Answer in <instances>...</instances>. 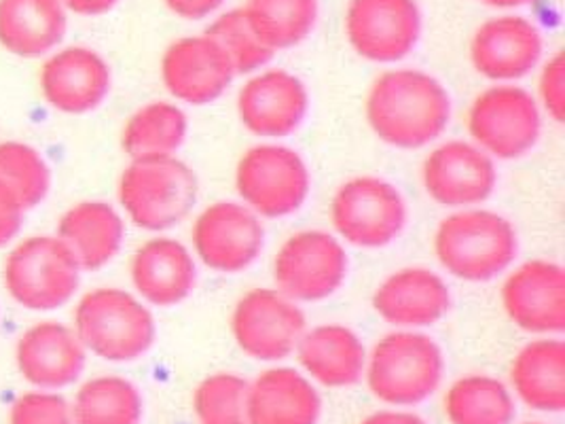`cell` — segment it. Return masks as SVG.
<instances>
[{"label":"cell","instance_id":"6da1fadb","mask_svg":"<svg viewBox=\"0 0 565 424\" xmlns=\"http://www.w3.org/2000/svg\"><path fill=\"white\" fill-rule=\"evenodd\" d=\"M364 115L373 134L394 149H424L438 140L451 121V96L433 75L398 68L371 85Z\"/></svg>","mask_w":565,"mask_h":424},{"label":"cell","instance_id":"7a4b0ae2","mask_svg":"<svg viewBox=\"0 0 565 424\" xmlns=\"http://www.w3.org/2000/svg\"><path fill=\"white\" fill-rule=\"evenodd\" d=\"M519 239L513 223L486 209L451 212L438 223L435 255L454 278L489 283L516 259Z\"/></svg>","mask_w":565,"mask_h":424},{"label":"cell","instance_id":"3957f363","mask_svg":"<svg viewBox=\"0 0 565 424\" xmlns=\"http://www.w3.org/2000/svg\"><path fill=\"white\" fill-rule=\"evenodd\" d=\"M443 375V350L422 331H392L366 352V386L382 403L394 407H409L433 398Z\"/></svg>","mask_w":565,"mask_h":424},{"label":"cell","instance_id":"277c9868","mask_svg":"<svg viewBox=\"0 0 565 424\" xmlns=\"http://www.w3.org/2000/svg\"><path fill=\"white\" fill-rule=\"evenodd\" d=\"M198 174L177 156L131 159L117 195L129 221L145 232H168L195 209Z\"/></svg>","mask_w":565,"mask_h":424},{"label":"cell","instance_id":"5b68a950","mask_svg":"<svg viewBox=\"0 0 565 424\" xmlns=\"http://www.w3.org/2000/svg\"><path fill=\"white\" fill-rule=\"evenodd\" d=\"M75 333L85 350L110 363H129L151 350L157 336L151 310L124 289H94L78 299Z\"/></svg>","mask_w":565,"mask_h":424},{"label":"cell","instance_id":"8992f818","mask_svg":"<svg viewBox=\"0 0 565 424\" xmlns=\"http://www.w3.org/2000/svg\"><path fill=\"white\" fill-rule=\"evenodd\" d=\"M81 272L77 259L57 236H32L9 253L4 287L26 310L50 312L75 297Z\"/></svg>","mask_w":565,"mask_h":424},{"label":"cell","instance_id":"52a82bcc","mask_svg":"<svg viewBox=\"0 0 565 424\" xmlns=\"http://www.w3.org/2000/svg\"><path fill=\"white\" fill-rule=\"evenodd\" d=\"M235 189L242 204L260 219H284L306 204L311 174L295 149L257 145L237 161Z\"/></svg>","mask_w":565,"mask_h":424},{"label":"cell","instance_id":"ba28073f","mask_svg":"<svg viewBox=\"0 0 565 424\" xmlns=\"http://www.w3.org/2000/svg\"><path fill=\"white\" fill-rule=\"evenodd\" d=\"M331 223L348 244L377 251L398 239L407 225L401 189L382 177H354L334 191Z\"/></svg>","mask_w":565,"mask_h":424},{"label":"cell","instance_id":"9c48e42d","mask_svg":"<svg viewBox=\"0 0 565 424\" xmlns=\"http://www.w3.org/2000/svg\"><path fill=\"white\" fill-rule=\"evenodd\" d=\"M468 134L491 159L527 156L542 132V110L536 98L511 83L481 92L468 108Z\"/></svg>","mask_w":565,"mask_h":424},{"label":"cell","instance_id":"30bf717a","mask_svg":"<svg viewBox=\"0 0 565 424\" xmlns=\"http://www.w3.org/2000/svg\"><path fill=\"white\" fill-rule=\"evenodd\" d=\"M348 276V253L341 240L322 230H303L284 240L274 259L276 289L297 304L324 301Z\"/></svg>","mask_w":565,"mask_h":424},{"label":"cell","instance_id":"8fae6325","mask_svg":"<svg viewBox=\"0 0 565 424\" xmlns=\"http://www.w3.org/2000/svg\"><path fill=\"white\" fill-rule=\"evenodd\" d=\"M306 329L308 320L299 304L278 289L244 293L233 308V340L255 361L278 363L288 359Z\"/></svg>","mask_w":565,"mask_h":424},{"label":"cell","instance_id":"7c38bea8","mask_svg":"<svg viewBox=\"0 0 565 424\" xmlns=\"http://www.w3.org/2000/svg\"><path fill=\"white\" fill-rule=\"evenodd\" d=\"M345 36L362 60L392 64L415 50L422 34V13L415 0H350Z\"/></svg>","mask_w":565,"mask_h":424},{"label":"cell","instance_id":"4fadbf2b","mask_svg":"<svg viewBox=\"0 0 565 424\" xmlns=\"http://www.w3.org/2000/svg\"><path fill=\"white\" fill-rule=\"evenodd\" d=\"M193 251L202 264L237 274L255 264L265 246L260 216L239 202H216L200 212L193 223Z\"/></svg>","mask_w":565,"mask_h":424},{"label":"cell","instance_id":"5bb4252c","mask_svg":"<svg viewBox=\"0 0 565 424\" xmlns=\"http://www.w3.org/2000/svg\"><path fill=\"white\" fill-rule=\"evenodd\" d=\"M422 183L430 200L449 209H475L498 186L495 161L470 140H447L422 166Z\"/></svg>","mask_w":565,"mask_h":424},{"label":"cell","instance_id":"9a60e30c","mask_svg":"<svg viewBox=\"0 0 565 424\" xmlns=\"http://www.w3.org/2000/svg\"><path fill=\"white\" fill-rule=\"evenodd\" d=\"M502 308L525 333L559 336L565 329L564 267L546 259L514 267L502 285Z\"/></svg>","mask_w":565,"mask_h":424},{"label":"cell","instance_id":"2e32d148","mask_svg":"<svg viewBox=\"0 0 565 424\" xmlns=\"http://www.w3.org/2000/svg\"><path fill=\"white\" fill-rule=\"evenodd\" d=\"M308 110V87L284 68L253 75L237 94L242 126L260 138H284L297 132Z\"/></svg>","mask_w":565,"mask_h":424},{"label":"cell","instance_id":"e0dca14e","mask_svg":"<svg viewBox=\"0 0 565 424\" xmlns=\"http://www.w3.org/2000/svg\"><path fill=\"white\" fill-rule=\"evenodd\" d=\"M166 89L186 105L202 106L218 100L235 80L232 62L204 34L182 36L161 57Z\"/></svg>","mask_w":565,"mask_h":424},{"label":"cell","instance_id":"ac0fdd59","mask_svg":"<svg viewBox=\"0 0 565 424\" xmlns=\"http://www.w3.org/2000/svg\"><path fill=\"white\" fill-rule=\"evenodd\" d=\"M544 43L539 26L521 15L491 18L477 28L470 41L475 71L495 83L527 77L542 60Z\"/></svg>","mask_w":565,"mask_h":424},{"label":"cell","instance_id":"d6986e66","mask_svg":"<svg viewBox=\"0 0 565 424\" xmlns=\"http://www.w3.org/2000/svg\"><path fill=\"white\" fill-rule=\"evenodd\" d=\"M41 94L64 115H85L103 105L110 92V68L89 47H66L41 66Z\"/></svg>","mask_w":565,"mask_h":424},{"label":"cell","instance_id":"ffe728a7","mask_svg":"<svg viewBox=\"0 0 565 424\" xmlns=\"http://www.w3.org/2000/svg\"><path fill=\"white\" fill-rule=\"evenodd\" d=\"M451 292L437 272L428 267H403L384 278L373 293L377 317L398 329H426L447 317Z\"/></svg>","mask_w":565,"mask_h":424},{"label":"cell","instance_id":"44dd1931","mask_svg":"<svg viewBox=\"0 0 565 424\" xmlns=\"http://www.w3.org/2000/svg\"><path fill=\"white\" fill-rule=\"evenodd\" d=\"M87 350L75 329L45 320L26 329L15 346L18 370L39 389H62L77 382L85 370Z\"/></svg>","mask_w":565,"mask_h":424},{"label":"cell","instance_id":"7402d4cb","mask_svg":"<svg viewBox=\"0 0 565 424\" xmlns=\"http://www.w3.org/2000/svg\"><path fill=\"white\" fill-rule=\"evenodd\" d=\"M129 278L142 301L170 308L195 289L198 265L180 240H147L129 262Z\"/></svg>","mask_w":565,"mask_h":424},{"label":"cell","instance_id":"603a6c76","mask_svg":"<svg viewBox=\"0 0 565 424\" xmlns=\"http://www.w3.org/2000/svg\"><path fill=\"white\" fill-rule=\"evenodd\" d=\"M297 359L309 380L327 389L359 384L366 368V348L345 325H318L306 329L297 344Z\"/></svg>","mask_w":565,"mask_h":424},{"label":"cell","instance_id":"cb8c5ba5","mask_svg":"<svg viewBox=\"0 0 565 424\" xmlns=\"http://www.w3.org/2000/svg\"><path fill=\"white\" fill-rule=\"evenodd\" d=\"M322 399L306 373L269 368L248 382L250 424H318Z\"/></svg>","mask_w":565,"mask_h":424},{"label":"cell","instance_id":"d4e9b609","mask_svg":"<svg viewBox=\"0 0 565 424\" xmlns=\"http://www.w3.org/2000/svg\"><path fill=\"white\" fill-rule=\"evenodd\" d=\"M57 239L68 246L81 269L96 272L119 255L126 240V223L108 202L89 200L62 214Z\"/></svg>","mask_w":565,"mask_h":424},{"label":"cell","instance_id":"484cf974","mask_svg":"<svg viewBox=\"0 0 565 424\" xmlns=\"http://www.w3.org/2000/svg\"><path fill=\"white\" fill-rule=\"evenodd\" d=\"M514 395L542 414L565 410V344L559 338H540L523 346L511 363Z\"/></svg>","mask_w":565,"mask_h":424},{"label":"cell","instance_id":"4316f807","mask_svg":"<svg viewBox=\"0 0 565 424\" xmlns=\"http://www.w3.org/2000/svg\"><path fill=\"white\" fill-rule=\"evenodd\" d=\"M68 28L62 0H0V45L20 57H41L57 47Z\"/></svg>","mask_w":565,"mask_h":424},{"label":"cell","instance_id":"83f0119b","mask_svg":"<svg viewBox=\"0 0 565 424\" xmlns=\"http://www.w3.org/2000/svg\"><path fill=\"white\" fill-rule=\"evenodd\" d=\"M189 132V119L172 103L140 106L124 126L121 147L131 159L177 156Z\"/></svg>","mask_w":565,"mask_h":424},{"label":"cell","instance_id":"f1b7e54d","mask_svg":"<svg viewBox=\"0 0 565 424\" xmlns=\"http://www.w3.org/2000/svg\"><path fill=\"white\" fill-rule=\"evenodd\" d=\"M449 424H513L516 414L511 389L491 375H463L443 401Z\"/></svg>","mask_w":565,"mask_h":424},{"label":"cell","instance_id":"f546056e","mask_svg":"<svg viewBox=\"0 0 565 424\" xmlns=\"http://www.w3.org/2000/svg\"><path fill=\"white\" fill-rule=\"evenodd\" d=\"M75 424H140V391L121 375H98L81 384L71 405Z\"/></svg>","mask_w":565,"mask_h":424},{"label":"cell","instance_id":"4dcf8cb0","mask_svg":"<svg viewBox=\"0 0 565 424\" xmlns=\"http://www.w3.org/2000/svg\"><path fill=\"white\" fill-rule=\"evenodd\" d=\"M242 9L258 39L274 52L303 43L318 20V0H246Z\"/></svg>","mask_w":565,"mask_h":424},{"label":"cell","instance_id":"1f68e13d","mask_svg":"<svg viewBox=\"0 0 565 424\" xmlns=\"http://www.w3.org/2000/svg\"><path fill=\"white\" fill-rule=\"evenodd\" d=\"M0 187L22 211L36 209L52 189V170L45 158L26 142H0Z\"/></svg>","mask_w":565,"mask_h":424},{"label":"cell","instance_id":"d6a6232c","mask_svg":"<svg viewBox=\"0 0 565 424\" xmlns=\"http://www.w3.org/2000/svg\"><path fill=\"white\" fill-rule=\"evenodd\" d=\"M198 424H250L248 380L237 373H212L193 391Z\"/></svg>","mask_w":565,"mask_h":424},{"label":"cell","instance_id":"836d02e7","mask_svg":"<svg viewBox=\"0 0 565 424\" xmlns=\"http://www.w3.org/2000/svg\"><path fill=\"white\" fill-rule=\"evenodd\" d=\"M206 34L227 55L235 75L257 73L276 53L258 39L242 7L218 15Z\"/></svg>","mask_w":565,"mask_h":424},{"label":"cell","instance_id":"e575fe53","mask_svg":"<svg viewBox=\"0 0 565 424\" xmlns=\"http://www.w3.org/2000/svg\"><path fill=\"white\" fill-rule=\"evenodd\" d=\"M9 424H75L68 401L55 393H26L11 405Z\"/></svg>","mask_w":565,"mask_h":424},{"label":"cell","instance_id":"d590c367","mask_svg":"<svg viewBox=\"0 0 565 424\" xmlns=\"http://www.w3.org/2000/svg\"><path fill=\"white\" fill-rule=\"evenodd\" d=\"M540 110H544L553 121L562 124L565 117V62L562 53L551 55L539 77V96H534Z\"/></svg>","mask_w":565,"mask_h":424},{"label":"cell","instance_id":"8d00e7d4","mask_svg":"<svg viewBox=\"0 0 565 424\" xmlns=\"http://www.w3.org/2000/svg\"><path fill=\"white\" fill-rule=\"evenodd\" d=\"M24 214L26 212L0 187V246H7L20 234Z\"/></svg>","mask_w":565,"mask_h":424},{"label":"cell","instance_id":"74e56055","mask_svg":"<svg viewBox=\"0 0 565 424\" xmlns=\"http://www.w3.org/2000/svg\"><path fill=\"white\" fill-rule=\"evenodd\" d=\"M163 2L174 15L191 22L206 20L225 4V0H163Z\"/></svg>","mask_w":565,"mask_h":424},{"label":"cell","instance_id":"f35d334b","mask_svg":"<svg viewBox=\"0 0 565 424\" xmlns=\"http://www.w3.org/2000/svg\"><path fill=\"white\" fill-rule=\"evenodd\" d=\"M119 0H62L64 9L85 15V18H94V15H104L110 9H115Z\"/></svg>","mask_w":565,"mask_h":424},{"label":"cell","instance_id":"ab89813d","mask_svg":"<svg viewBox=\"0 0 565 424\" xmlns=\"http://www.w3.org/2000/svg\"><path fill=\"white\" fill-rule=\"evenodd\" d=\"M360 424H428L422 416L405 412V410H382V412H373L371 416H366Z\"/></svg>","mask_w":565,"mask_h":424},{"label":"cell","instance_id":"60d3db41","mask_svg":"<svg viewBox=\"0 0 565 424\" xmlns=\"http://www.w3.org/2000/svg\"><path fill=\"white\" fill-rule=\"evenodd\" d=\"M483 4L493 7V9H519L525 4H532L534 0H481Z\"/></svg>","mask_w":565,"mask_h":424},{"label":"cell","instance_id":"b9f144b4","mask_svg":"<svg viewBox=\"0 0 565 424\" xmlns=\"http://www.w3.org/2000/svg\"><path fill=\"white\" fill-rule=\"evenodd\" d=\"M527 424H542V423H527Z\"/></svg>","mask_w":565,"mask_h":424}]
</instances>
